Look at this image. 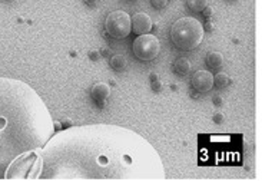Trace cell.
Returning a JSON list of instances; mask_svg holds the SVG:
<instances>
[{
	"label": "cell",
	"instance_id": "12",
	"mask_svg": "<svg viewBox=\"0 0 262 185\" xmlns=\"http://www.w3.org/2000/svg\"><path fill=\"white\" fill-rule=\"evenodd\" d=\"M229 84H231V78L224 72H219L214 76V86H216L218 89H224Z\"/></svg>",
	"mask_w": 262,
	"mask_h": 185
},
{
	"label": "cell",
	"instance_id": "1",
	"mask_svg": "<svg viewBox=\"0 0 262 185\" xmlns=\"http://www.w3.org/2000/svg\"><path fill=\"white\" fill-rule=\"evenodd\" d=\"M26 179L156 182L166 178L158 151L116 125L70 127L30 155Z\"/></svg>",
	"mask_w": 262,
	"mask_h": 185
},
{
	"label": "cell",
	"instance_id": "21",
	"mask_svg": "<svg viewBox=\"0 0 262 185\" xmlns=\"http://www.w3.org/2000/svg\"><path fill=\"white\" fill-rule=\"evenodd\" d=\"M53 128L57 131L63 130V124H62L60 120H53Z\"/></svg>",
	"mask_w": 262,
	"mask_h": 185
},
{
	"label": "cell",
	"instance_id": "23",
	"mask_svg": "<svg viewBox=\"0 0 262 185\" xmlns=\"http://www.w3.org/2000/svg\"><path fill=\"white\" fill-rule=\"evenodd\" d=\"M84 3L89 5V6H92V8H95V6L99 3V0H84Z\"/></svg>",
	"mask_w": 262,
	"mask_h": 185
},
{
	"label": "cell",
	"instance_id": "20",
	"mask_svg": "<svg viewBox=\"0 0 262 185\" xmlns=\"http://www.w3.org/2000/svg\"><path fill=\"white\" fill-rule=\"evenodd\" d=\"M99 56H101V53H99L98 50H91V52H89V57H91L92 60H98Z\"/></svg>",
	"mask_w": 262,
	"mask_h": 185
},
{
	"label": "cell",
	"instance_id": "4",
	"mask_svg": "<svg viewBox=\"0 0 262 185\" xmlns=\"http://www.w3.org/2000/svg\"><path fill=\"white\" fill-rule=\"evenodd\" d=\"M132 50H133V55L139 60H143V62L153 60L155 57H158L160 52L159 39L150 33L139 35L133 40Z\"/></svg>",
	"mask_w": 262,
	"mask_h": 185
},
{
	"label": "cell",
	"instance_id": "7",
	"mask_svg": "<svg viewBox=\"0 0 262 185\" xmlns=\"http://www.w3.org/2000/svg\"><path fill=\"white\" fill-rule=\"evenodd\" d=\"M152 19L149 15L139 12V13H135L131 18V26L132 32L136 33V35H145V33H149L150 29L153 28L152 25Z\"/></svg>",
	"mask_w": 262,
	"mask_h": 185
},
{
	"label": "cell",
	"instance_id": "24",
	"mask_svg": "<svg viewBox=\"0 0 262 185\" xmlns=\"http://www.w3.org/2000/svg\"><path fill=\"white\" fill-rule=\"evenodd\" d=\"M62 124H63V127H67V128L73 127V122H72V120H65V122H62Z\"/></svg>",
	"mask_w": 262,
	"mask_h": 185
},
{
	"label": "cell",
	"instance_id": "5",
	"mask_svg": "<svg viewBox=\"0 0 262 185\" xmlns=\"http://www.w3.org/2000/svg\"><path fill=\"white\" fill-rule=\"evenodd\" d=\"M106 33L113 39H125L131 35V16L123 10H115L109 13L105 22Z\"/></svg>",
	"mask_w": 262,
	"mask_h": 185
},
{
	"label": "cell",
	"instance_id": "2",
	"mask_svg": "<svg viewBox=\"0 0 262 185\" xmlns=\"http://www.w3.org/2000/svg\"><path fill=\"white\" fill-rule=\"evenodd\" d=\"M46 103L19 79L0 78V179L19 158L42 149L53 137Z\"/></svg>",
	"mask_w": 262,
	"mask_h": 185
},
{
	"label": "cell",
	"instance_id": "8",
	"mask_svg": "<svg viewBox=\"0 0 262 185\" xmlns=\"http://www.w3.org/2000/svg\"><path fill=\"white\" fill-rule=\"evenodd\" d=\"M91 93H92V98L98 102V105L103 108L105 103H106V99L111 96V86L105 84V82H98V84L94 85Z\"/></svg>",
	"mask_w": 262,
	"mask_h": 185
},
{
	"label": "cell",
	"instance_id": "22",
	"mask_svg": "<svg viewBox=\"0 0 262 185\" xmlns=\"http://www.w3.org/2000/svg\"><path fill=\"white\" fill-rule=\"evenodd\" d=\"M214 103L216 106H221V105H224V99L221 96H214Z\"/></svg>",
	"mask_w": 262,
	"mask_h": 185
},
{
	"label": "cell",
	"instance_id": "14",
	"mask_svg": "<svg viewBox=\"0 0 262 185\" xmlns=\"http://www.w3.org/2000/svg\"><path fill=\"white\" fill-rule=\"evenodd\" d=\"M150 86H152V89H153L155 92H159L160 89H162V82L159 81L158 75H150Z\"/></svg>",
	"mask_w": 262,
	"mask_h": 185
},
{
	"label": "cell",
	"instance_id": "19",
	"mask_svg": "<svg viewBox=\"0 0 262 185\" xmlns=\"http://www.w3.org/2000/svg\"><path fill=\"white\" fill-rule=\"evenodd\" d=\"M99 53H101L103 57H111V56H112V50H111V49H108V47H102Z\"/></svg>",
	"mask_w": 262,
	"mask_h": 185
},
{
	"label": "cell",
	"instance_id": "13",
	"mask_svg": "<svg viewBox=\"0 0 262 185\" xmlns=\"http://www.w3.org/2000/svg\"><path fill=\"white\" fill-rule=\"evenodd\" d=\"M187 5L188 8H189V10L201 13V12L208 6V0H188Z\"/></svg>",
	"mask_w": 262,
	"mask_h": 185
},
{
	"label": "cell",
	"instance_id": "18",
	"mask_svg": "<svg viewBox=\"0 0 262 185\" xmlns=\"http://www.w3.org/2000/svg\"><path fill=\"white\" fill-rule=\"evenodd\" d=\"M202 26H204V30H208V32H212V30L215 29L214 22H211V20H208L205 25H202Z\"/></svg>",
	"mask_w": 262,
	"mask_h": 185
},
{
	"label": "cell",
	"instance_id": "6",
	"mask_svg": "<svg viewBox=\"0 0 262 185\" xmlns=\"http://www.w3.org/2000/svg\"><path fill=\"white\" fill-rule=\"evenodd\" d=\"M192 88L197 92H208L214 86V75L209 71H198L197 74L192 76Z\"/></svg>",
	"mask_w": 262,
	"mask_h": 185
},
{
	"label": "cell",
	"instance_id": "16",
	"mask_svg": "<svg viewBox=\"0 0 262 185\" xmlns=\"http://www.w3.org/2000/svg\"><path fill=\"white\" fill-rule=\"evenodd\" d=\"M202 15H204L206 19L212 18V16H214V9H212L211 6H206L205 9L202 10Z\"/></svg>",
	"mask_w": 262,
	"mask_h": 185
},
{
	"label": "cell",
	"instance_id": "3",
	"mask_svg": "<svg viewBox=\"0 0 262 185\" xmlns=\"http://www.w3.org/2000/svg\"><path fill=\"white\" fill-rule=\"evenodd\" d=\"M204 26L195 18L178 19L170 29V39L179 50L189 52L201 45L204 40Z\"/></svg>",
	"mask_w": 262,
	"mask_h": 185
},
{
	"label": "cell",
	"instance_id": "10",
	"mask_svg": "<svg viewBox=\"0 0 262 185\" xmlns=\"http://www.w3.org/2000/svg\"><path fill=\"white\" fill-rule=\"evenodd\" d=\"M206 65L209 66L211 69H218L224 65V56L219 52H209L206 55Z\"/></svg>",
	"mask_w": 262,
	"mask_h": 185
},
{
	"label": "cell",
	"instance_id": "9",
	"mask_svg": "<svg viewBox=\"0 0 262 185\" xmlns=\"http://www.w3.org/2000/svg\"><path fill=\"white\" fill-rule=\"evenodd\" d=\"M173 69L181 76H187L191 72V69H192V64L188 59H185V57H178L175 60V64H173Z\"/></svg>",
	"mask_w": 262,
	"mask_h": 185
},
{
	"label": "cell",
	"instance_id": "15",
	"mask_svg": "<svg viewBox=\"0 0 262 185\" xmlns=\"http://www.w3.org/2000/svg\"><path fill=\"white\" fill-rule=\"evenodd\" d=\"M150 3H152V6H153L155 9L162 10L168 6L169 0H150Z\"/></svg>",
	"mask_w": 262,
	"mask_h": 185
},
{
	"label": "cell",
	"instance_id": "17",
	"mask_svg": "<svg viewBox=\"0 0 262 185\" xmlns=\"http://www.w3.org/2000/svg\"><path fill=\"white\" fill-rule=\"evenodd\" d=\"M212 119H214V122H215V124H222V122H224V113L218 112V113H215V115H214V118H212Z\"/></svg>",
	"mask_w": 262,
	"mask_h": 185
},
{
	"label": "cell",
	"instance_id": "11",
	"mask_svg": "<svg viewBox=\"0 0 262 185\" xmlns=\"http://www.w3.org/2000/svg\"><path fill=\"white\" fill-rule=\"evenodd\" d=\"M109 64L112 66L115 71H123L126 65H128V62H126V57L123 55H113L111 56V60H109Z\"/></svg>",
	"mask_w": 262,
	"mask_h": 185
}]
</instances>
